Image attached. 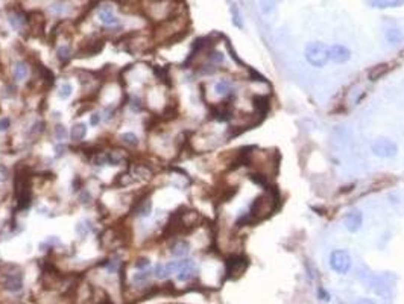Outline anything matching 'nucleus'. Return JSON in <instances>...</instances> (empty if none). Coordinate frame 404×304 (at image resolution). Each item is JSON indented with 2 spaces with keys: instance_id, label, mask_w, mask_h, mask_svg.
<instances>
[{
  "instance_id": "nucleus-1",
  "label": "nucleus",
  "mask_w": 404,
  "mask_h": 304,
  "mask_svg": "<svg viewBox=\"0 0 404 304\" xmlns=\"http://www.w3.org/2000/svg\"><path fill=\"white\" fill-rule=\"evenodd\" d=\"M278 196L274 192H265L260 195L248 210V213L239 220V224H254L257 220H263L271 216L278 209Z\"/></svg>"
},
{
  "instance_id": "nucleus-2",
  "label": "nucleus",
  "mask_w": 404,
  "mask_h": 304,
  "mask_svg": "<svg viewBox=\"0 0 404 304\" xmlns=\"http://www.w3.org/2000/svg\"><path fill=\"white\" fill-rule=\"evenodd\" d=\"M274 152L271 151H260L255 149L254 152H248L245 155V163L254 168V171L258 174V176L268 178L274 174L277 168V160L272 158Z\"/></svg>"
},
{
  "instance_id": "nucleus-3",
  "label": "nucleus",
  "mask_w": 404,
  "mask_h": 304,
  "mask_svg": "<svg viewBox=\"0 0 404 304\" xmlns=\"http://www.w3.org/2000/svg\"><path fill=\"white\" fill-rule=\"evenodd\" d=\"M304 55H306V59L309 61V64H312L313 67H324L330 59L328 46L319 42L309 43L304 50Z\"/></svg>"
},
{
  "instance_id": "nucleus-4",
  "label": "nucleus",
  "mask_w": 404,
  "mask_h": 304,
  "mask_svg": "<svg viewBox=\"0 0 404 304\" xmlns=\"http://www.w3.org/2000/svg\"><path fill=\"white\" fill-rule=\"evenodd\" d=\"M151 12L149 15L158 22H166V20L173 17L175 11V2L173 0H157V2L151 3Z\"/></svg>"
},
{
  "instance_id": "nucleus-5",
  "label": "nucleus",
  "mask_w": 404,
  "mask_h": 304,
  "mask_svg": "<svg viewBox=\"0 0 404 304\" xmlns=\"http://www.w3.org/2000/svg\"><path fill=\"white\" fill-rule=\"evenodd\" d=\"M351 256L345 250H334L330 254V266L337 274H348L351 269Z\"/></svg>"
},
{
  "instance_id": "nucleus-6",
  "label": "nucleus",
  "mask_w": 404,
  "mask_h": 304,
  "mask_svg": "<svg viewBox=\"0 0 404 304\" xmlns=\"http://www.w3.org/2000/svg\"><path fill=\"white\" fill-rule=\"evenodd\" d=\"M371 151L374 152V155L380 158H392L397 155L398 146L395 141L389 138H377L371 146Z\"/></svg>"
},
{
  "instance_id": "nucleus-7",
  "label": "nucleus",
  "mask_w": 404,
  "mask_h": 304,
  "mask_svg": "<svg viewBox=\"0 0 404 304\" xmlns=\"http://www.w3.org/2000/svg\"><path fill=\"white\" fill-rule=\"evenodd\" d=\"M131 213L137 217H149L152 213V201L148 195H141L132 202Z\"/></svg>"
},
{
  "instance_id": "nucleus-8",
  "label": "nucleus",
  "mask_w": 404,
  "mask_h": 304,
  "mask_svg": "<svg viewBox=\"0 0 404 304\" xmlns=\"http://www.w3.org/2000/svg\"><path fill=\"white\" fill-rule=\"evenodd\" d=\"M248 266V260L245 257H240V256H233L230 260H228V268H227V274L230 277H239L245 272Z\"/></svg>"
},
{
  "instance_id": "nucleus-9",
  "label": "nucleus",
  "mask_w": 404,
  "mask_h": 304,
  "mask_svg": "<svg viewBox=\"0 0 404 304\" xmlns=\"http://www.w3.org/2000/svg\"><path fill=\"white\" fill-rule=\"evenodd\" d=\"M328 55H330V59L336 64H343L347 63V61L351 58V52L348 47L342 46V44H333L328 47Z\"/></svg>"
},
{
  "instance_id": "nucleus-10",
  "label": "nucleus",
  "mask_w": 404,
  "mask_h": 304,
  "mask_svg": "<svg viewBox=\"0 0 404 304\" xmlns=\"http://www.w3.org/2000/svg\"><path fill=\"white\" fill-rule=\"evenodd\" d=\"M3 288L9 292H18L23 289V275L20 272H8L3 277Z\"/></svg>"
},
{
  "instance_id": "nucleus-11",
  "label": "nucleus",
  "mask_w": 404,
  "mask_h": 304,
  "mask_svg": "<svg viewBox=\"0 0 404 304\" xmlns=\"http://www.w3.org/2000/svg\"><path fill=\"white\" fill-rule=\"evenodd\" d=\"M363 224V215L360 210H351L350 213H347L345 219H343V225L350 233H356L360 230Z\"/></svg>"
},
{
  "instance_id": "nucleus-12",
  "label": "nucleus",
  "mask_w": 404,
  "mask_h": 304,
  "mask_svg": "<svg viewBox=\"0 0 404 304\" xmlns=\"http://www.w3.org/2000/svg\"><path fill=\"white\" fill-rule=\"evenodd\" d=\"M129 172L132 174V176L135 179H141V181H143V179H151L154 176V169L149 165H145V163L131 165Z\"/></svg>"
},
{
  "instance_id": "nucleus-13",
  "label": "nucleus",
  "mask_w": 404,
  "mask_h": 304,
  "mask_svg": "<svg viewBox=\"0 0 404 304\" xmlns=\"http://www.w3.org/2000/svg\"><path fill=\"white\" fill-rule=\"evenodd\" d=\"M189 253H190V243H189L186 239H179V240H176V242L173 243V245L170 247V254L175 256V257H179V259L186 257Z\"/></svg>"
},
{
  "instance_id": "nucleus-14",
  "label": "nucleus",
  "mask_w": 404,
  "mask_h": 304,
  "mask_svg": "<svg viewBox=\"0 0 404 304\" xmlns=\"http://www.w3.org/2000/svg\"><path fill=\"white\" fill-rule=\"evenodd\" d=\"M100 23L105 25L107 28H111V26H117L119 25V18L113 14V9L111 8H102L99 9V14H97Z\"/></svg>"
},
{
  "instance_id": "nucleus-15",
  "label": "nucleus",
  "mask_w": 404,
  "mask_h": 304,
  "mask_svg": "<svg viewBox=\"0 0 404 304\" xmlns=\"http://www.w3.org/2000/svg\"><path fill=\"white\" fill-rule=\"evenodd\" d=\"M195 272H196V269H195V261H193L192 259H189V261L186 263V265L176 272V278H178L179 281H189V280H192V278L195 277Z\"/></svg>"
},
{
  "instance_id": "nucleus-16",
  "label": "nucleus",
  "mask_w": 404,
  "mask_h": 304,
  "mask_svg": "<svg viewBox=\"0 0 404 304\" xmlns=\"http://www.w3.org/2000/svg\"><path fill=\"white\" fill-rule=\"evenodd\" d=\"M214 93L220 97H230L233 94V84L228 79H220L214 84Z\"/></svg>"
},
{
  "instance_id": "nucleus-17",
  "label": "nucleus",
  "mask_w": 404,
  "mask_h": 304,
  "mask_svg": "<svg viewBox=\"0 0 404 304\" xmlns=\"http://www.w3.org/2000/svg\"><path fill=\"white\" fill-rule=\"evenodd\" d=\"M9 23L14 29L17 31H22L25 26H28V17L23 14V12H20V11H15L9 15Z\"/></svg>"
},
{
  "instance_id": "nucleus-18",
  "label": "nucleus",
  "mask_w": 404,
  "mask_h": 304,
  "mask_svg": "<svg viewBox=\"0 0 404 304\" xmlns=\"http://www.w3.org/2000/svg\"><path fill=\"white\" fill-rule=\"evenodd\" d=\"M70 138L73 141H76V143H79V141H82L87 135V125L84 124V122H79V124H75L72 127V131H70Z\"/></svg>"
},
{
  "instance_id": "nucleus-19",
  "label": "nucleus",
  "mask_w": 404,
  "mask_h": 304,
  "mask_svg": "<svg viewBox=\"0 0 404 304\" xmlns=\"http://www.w3.org/2000/svg\"><path fill=\"white\" fill-rule=\"evenodd\" d=\"M135 182V178L132 176V174L129 171L123 172V174H119L117 178H116V186H120V187H128V186H132Z\"/></svg>"
},
{
  "instance_id": "nucleus-20",
  "label": "nucleus",
  "mask_w": 404,
  "mask_h": 304,
  "mask_svg": "<svg viewBox=\"0 0 404 304\" xmlns=\"http://www.w3.org/2000/svg\"><path fill=\"white\" fill-rule=\"evenodd\" d=\"M75 230H76V234L79 237H87L88 233L93 230V222L91 220H81L76 224Z\"/></svg>"
},
{
  "instance_id": "nucleus-21",
  "label": "nucleus",
  "mask_w": 404,
  "mask_h": 304,
  "mask_svg": "<svg viewBox=\"0 0 404 304\" xmlns=\"http://www.w3.org/2000/svg\"><path fill=\"white\" fill-rule=\"evenodd\" d=\"M28 75H29V69L25 63H22V61L14 66V79L18 81V83L20 81H25L28 78Z\"/></svg>"
},
{
  "instance_id": "nucleus-22",
  "label": "nucleus",
  "mask_w": 404,
  "mask_h": 304,
  "mask_svg": "<svg viewBox=\"0 0 404 304\" xmlns=\"http://www.w3.org/2000/svg\"><path fill=\"white\" fill-rule=\"evenodd\" d=\"M404 3V0H372V5L375 8H398Z\"/></svg>"
},
{
  "instance_id": "nucleus-23",
  "label": "nucleus",
  "mask_w": 404,
  "mask_h": 304,
  "mask_svg": "<svg viewBox=\"0 0 404 304\" xmlns=\"http://www.w3.org/2000/svg\"><path fill=\"white\" fill-rule=\"evenodd\" d=\"M102 47H104V43L102 42H96V40H94V42H91V43H85L82 52L85 53V56H91V55L99 53L100 50H102Z\"/></svg>"
},
{
  "instance_id": "nucleus-24",
  "label": "nucleus",
  "mask_w": 404,
  "mask_h": 304,
  "mask_svg": "<svg viewBox=\"0 0 404 304\" xmlns=\"http://www.w3.org/2000/svg\"><path fill=\"white\" fill-rule=\"evenodd\" d=\"M120 141L128 148H137L138 146V137L134 132H123L120 134Z\"/></svg>"
},
{
  "instance_id": "nucleus-25",
  "label": "nucleus",
  "mask_w": 404,
  "mask_h": 304,
  "mask_svg": "<svg viewBox=\"0 0 404 304\" xmlns=\"http://www.w3.org/2000/svg\"><path fill=\"white\" fill-rule=\"evenodd\" d=\"M388 70H389V67H388L386 64L375 66V67H372V69L369 70V78H371L372 81H377V79H380L381 76H385V75L388 73Z\"/></svg>"
},
{
  "instance_id": "nucleus-26",
  "label": "nucleus",
  "mask_w": 404,
  "mask_h": 304,
  "mask_svg": "<svg viewBox=\"0 0 404 304\" xmlns=\"http://www.w3.org/2000/svg\"><path fill=\"white\" fill-rule=\"evenodd\" d=\"M56 56L61 63H67V61H70V58H72V49L69 46H59L56 50Z\"/></svg>"
},
{
  "instance_id": "nucleus-27",
  "label": "nucleus",
  "mask_w": 404,
  "mask_h": 304,
  "mask_svg": "<svg viewBox=\"0 0 404 304\" xmlns=\"http://www.w3.org/2000/svg\"><path fill=\"white\" fill-rule=\"evenodd\" d=\"M53 134H55V138L59 141V143H61L63 140H66V138L69 137V131H67V128H66L63 124H58V125L55 127Z\"/></svg>"
},
{
  "instance_id": "nucleus-28",
  "label": "nucleus",
  "mask_w": 404,
  "mask_h": 304,
  "mask_svg": "<svg viewBox=\"0 0 404 304\" xmlns=\"http://www.w3.org/2000/svg\"><path fill=\"white\" fill-rule=\"evenodd\" d=\"M386 40H388L389 43H392V44H398L401 40H403V34L398 29H389L386 32Z\"/></svg>"
},
{
  "instance_id": "nucleus-29",
  "label": "nucleus",
  "mask_w": 404,
  "mask_h": 304,
  "mask_svg": "<svg viewBox=\"0 0 404 304\" xmlns=\"http://www.w3.org/2000/svg\"><path fill=\"white\" fill-rule=\"evenodd\" d=\"M72 91H73V87H72V84H69V83H64L61 87H59V91H58V97L59 99H63V100H66V99H69L70 96H72Z\"/></svg>"
},
{
  "instance_id": "nucleus-30",
  "label": "nucleus",
  "mask_w": 404,
  "mask_h": 304,
  "mask_svg": "<svg viewBox=\"0 0 404 304\" xmlns=\"http://www.w3.org/2000/svg\"><path fill=\"white\" fill-rule=\"evenodd\" d=\"M129 107H131V110H132L134 113H138V111L143 110L145 104H143V100H141V97L132 96V97L129 99Z\"/></svg>"
},
{
  "instance_id": "nucleus-31",
  "label": "nucleus",
  "mask_w": 404,
  "mask_h": 304,
  "mask_svg": "<svg viewBox=\"0 0 404 304\" xmlns=\"http://www.w3.org/2000/svg\"><path fill=\"white\" fill-rule=\"evenodd\" d=\"M149 277H151V271H149V269H143V271H140V272L134 274L132 280H134L135 283H145V281H148Z\"/></svg>"
},
{
  "instance_id": "nucleus-32",
  "label": "nucleus",
  "mask_w": 404,
  "mask_h": 304,
  "mask_svg": "<svg viewBox=\"0 0 404 304\" xmlns=\"http://www.w3.org/2000/svg\"><path fill=\"white\" fill-rule=\"evenodd\" d=\"M91 199H93V196H91V192L88 190V189H82L79 192V202L81 204H90L91 202Z\"/></svg>"
},
{
  "instance_id": "nucleus-33",
  "label": "nucleus",
  "mask_w": 404,
  "mask_h": 304,
  "mask_svg": "<svg viewBox=\"0 0 404 304\" xmlns=\"http://www.w3.org/2000/svg\"><path fill=\"white\" fill-rule=\"evenodd\" d=\"M2 94H3V97H6V99L15 97V94H17V87H15V84H6Z\"/></svg>"
},
{
  "instance_id": "nucleus-34",
  "label": "nucleus",
  "mask_w": 404,
  "mask_h": 304,
  "mask_svg": "<svg viewBox=\"0 0 404 304\" xmlns=\"http://www.w3.org/2000/svg\"><path fill=\"white\" fill-rule=\"evenodd\" d=\"M151 266V260L148 257H138L137 261H135V268L143 271V269H148Z\"/></svg>"
},
{
  "instance_id": "nucleus-35",
  "label": "nucleus",
  "mask_w": 404,
  "mask_h": 304,
  "mask_svg": "<svg viewBox=\"0 0 404 304\" xmlns=\"http://www.w3.org/2000/svg\"><path fill=\"white\" fill-rule=\"evenodd\" d=\"M44 132V122H37V124L32 125V130H31V135H38V134H43Z\"/></svg>"
},
{
  "instance_id": "nucleus-36",
  "label": "nucleus",
  "mask_w": 404,
  "mask_h": 304,
  "mask_svg": "<svg viewBox=\"0 0 404 304\" xmlns=\"http://www.w3.org/2000/svg\"><path fill=\"white\" fill-rule=\"evenodd\" d=\"M84 189L82 186V179H81V176H75L73 181H72V190L73 192H81Z\"/></svg>"
},
{
  "instance_id": "nucleus-37",
  "label": "nucleus",
  "mask_w": 404,
  "mask_h": 304,
  "mask_svg": "<svg viewBox=\"0 0 404 304\" xmlns=\"http://www.w3.org/2000/svg\"><path fill=\"white\" fill-rule=\"evenodd\" d=\"M11 128L9 117H0V132H5Z\"/></svg>"
},
{
  "instance_id": "nucleus-38",
  "label": "nucleus",
  "mask_w": 404,
  "mask_h": 304,
  "mask_svg": "<svg viewBox=\"0 0 404 304\" xmlns=\"http://www.w3.org/2000/svg\"><path fill=\"white\" fill-rule=\"evenodd\" d=\"M8 178H9V169L3 163H0V182H5Z\"/></svg>"
},
{
  "instance_id": "nucleus-39",
  "label": "nucleus",
  "mask_w": 404,
  "mask_h": 304,
  "mask_svg": "<svg viewBox=\"0 0 404 304\" xmlns=\"http://www.w3.org/2000/svg\"><path fill=\"white\" fill-rule=\"evenodd\" d=\"M100 120H102V114H100V113H93L90 116V125L91 127H97L100 124Z\"/></svg>"
},
{
  "instance_id": "nucleus-40",
  "label": "nucleus",
  "mask_w": 404,
  "mask_h": 304,
  "mask_svg": "<svg viewBox=\"0 0 404 304\" xmlns=\"http://www.w3.org/2000/svg\"><path fill=\"white\" fill-rule=\"evenodd\" d=\"M55 155L56 157H63L64 154H66V151H67V146L66 145H63V143H59V145H55Z\"/></svg>"
},
{
  "instance_id": "nucleus-41",
  "label": "nucleus",
  "mask_w": 404,
  "mask_h": 304,
  "mask_svg": "<svg viewBox=\"0 0 404 304\" xmlns=\"http://www.w3.org/2000/svg\"><path fill=\"white\" fill-rule=\"evenodd\" d=\"M231 11H233V17H234V18H233V23H234L236 26L242 28V20H240V15H239L237 8H234V6H233V9H231Z\"/></svg>"
},
{
  "instance_id": "nucleus-42",
  "label": "nucleus",
  "mask_w": 404,
  "mask_h": 304,
  "mask_svg": "<svg viewBox=\"0 0 404 304\" xmlns=\"http://www.w3.org/2000/svg\"><path fill=\"white\" fill-rule=\"evenodd\" d=\"M47 243H50V245H55V243H61V240H59L56 236H50V237L47 239Z\"/></svg>"
},
{
  "instance_id": "nucleus-43",
  "label": "nucleus",
  "mask_w": 404,
  "mask_h": 304,
  "mask_svg": "<svg viewBox=\"0 0 404 304\" xmlns=\"http://www.w3.org/2000/svg\"><path fill=\"white\" fill-rule=\"evenodd\" d=\"M359 304H374V303H371V301H360Z\"/></svg>"
}]
</instances>
